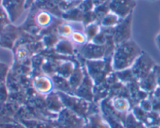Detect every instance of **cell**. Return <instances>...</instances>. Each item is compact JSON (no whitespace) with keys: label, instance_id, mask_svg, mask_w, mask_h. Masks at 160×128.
Wrapping results in <instances>:
<instances>
[{"label":"cell","instance_id":"8fae6325","mask_svg":"<svg viewBox=\"0 0 160 128\" xmlns=\"http://www.w3.org/2000/svg\"><path fill=\"white\" fill-rule=\"evenodd\" d=\"M22 32L23 30L20 27H17L12 23L7 26L2 34H0V46L8 49H13Z\"/></svg>","mask_w":160,"mask_h":128},{"label":"cell","instance_id":"7a4b0ae2","mask_svg":"<svg viewBox=\"0 0 160 128\" xmlns=\"http://www.w3.org/2000/svg\"><path fill=\"white\" fill-rule=\"evenodd\" d=\"M85 68L93 80L95 85H99L106 81V78L112 70V57L101 60L85 61Z\"/></svg>","mask_w":160,"mask_h":128},{"label":"cell","instance_id":"74e56055","mask_svg":"<svg viewBox=\"0 0 160 128\" xmlns=\"http://www.w3.org/2000/svg\"><path fill=\"white\" fill-rule=\"evenodd\" d=\"M151 95H152V96H154L156 99H157L158 100L160 101V88L159 87H157V88H156V89L155 90V91L153 92Z\"/></svg>","mask_w":160,"mask_h":128},{"label":"cell","instance_id":"6da1fadb","mask_svg":"<svg viewBox=\"0 0 160 128\" xmlns=\"http://www.w3.org/2000/svg\"><path fill=\"white\" fill-rule=\"evenodd\" d=\"M143 51L136 42L131 40L120 44L116 45L112 57L113 71L129 69L133 66Z\"/></svg>","mask_w":160,"mask_h":128},{"label":"cell","instance_id":"f1b7e54d","mask_svg":"<svg viewBox=\"0 0 160 128\" xmlns=\"http://www.w3.org/2000/svg\"><path fill=\"white\" fill-rule=\"evenodd\" d=\"M69 40L73 43V45H78L81 47L88 43L87 36L84 34V30H74Z\"/></svg>","mask_w":160,"mask_h":128},{"label":"cell","instance_id":"ffe728a7","mask_svg":"<svg viewBox=\"0 0 160 128\" xmlns=\"http://www.w3.org/2000/svg\"><path fill=\"white\" fill-rule=\"evenodd\" d=\"M74 45L70 40L60 39V40L54 48V51L59 55L71 56L74 54Z\"/></svg>","mask_w":160,"mask_h":128},{"label":"cell","instance_id":"30bf717a","mask_svg":"<svg viewBox=\"0 0 160 128\" xmlns=\"http://www.w3.org/2000/svg\"><path fill=\"white\" fill-rule=\"evenodd\" d=\"M80 55L85 61L101 60L106 57V46L88 42L80 49Z\"/></svg>","mask_w":160,"mask_h":128},{"label":"cell","instance_id":"3957f363","mask_svg":"<svg viewBox=\"0 0 160 128\" xmlns=\"http://www.w3.org/2000/svg\"><path fill=\"white\" fill-rule=\"evenodd\" d=\"M56 92L62 100L65 108L68 109L80 117L85 120L88 117L89 110L92 102H89L74 95L68 94L62 92Z\"/></svg>","mask_w":160,"mask_h":128},{"label":"cell","instance_id":"44dd1931","mask_svg":"<svg viewBox=\"0 0 160 128\" xmlns=\"http://www.w3.org/2000/svg\"><path fill=\"white\" fill-rule=\"evenodd\" d=\"M51 77L52 79L53 83H54V89L56 91L62 92V93L73 95V91L70 87L68 79H65V78L62 77L57 74L53 75Z\"/></svg>","mask_w":160,"mask_h":128},{"label":"cell","instance_id":"f546056e","mask_svg":"<svg viewBox=\"0 0 160 128\" xmlns=\"http://www.w3.org/2000/svg\"><path fill=\"white\" fill-rule=\"evenodd\" d=\"M109 2H107L104 3V4L95 7L94 12H95V16L97 17L98 23H100V21L102 20L103 17L110 12V9H109Z\"/></svg>","mask_w":160,"mask_h":128},{"label":"cell","instance_id":"d6986e66","mask_svg":"<svg viewBox=\"0 0 160 128\" xmlns=\"http://www.w3.org/2000/svg\"><path fill=\"white\" fill-rule=\"evenodd\" d=\"M84 78V66L81 67L78 62H76L75 64V68L73 70V73L70 75V77L69 78L68 81L69 83H70V87L73 89V93H74L75 90L79 87V85H81V82H82L83 79Z\"/></svg>","mask_w":160,"mask_h":128},{"label":"cell","instance_id":"9a60e30c","mask_svg":"<svg viewBox=\"0 0 160 128\" xmlns=\"http://www.w3.org/2000/svg\"><path fill=\"white\" fill-rule=\"evenodd\" d=\"M21 106L6 101L0 103V124L13 122L14 116Z\"/></svg>","mask_w":160,"mask_h":128},{"label":"cell","instance_id":"836d02e7","mask_svg":"<svg viewBox=\"0 0 160 128\" xmlns=\"http://www.w3.org/2000/svg\"><path fill=\"white\" fill-rule=\"evenodd\" d=\"M9 98V90L6 83L0 85V103H5Z\"/></svg>","mask_w":160,"mask_h":128},{"label":"cell","instance_id":"f35d334b","mask_svg":"<svg viewBox=\"0 0 160 128\" xmlns=\"http://www.w3.org/2000/svg\"><path fill=\"white\" fill-rule=\"evenodd\" d=\"M92 1H93V3L94 5H95V6L96 7V6L104 4V3L107 2H109L110 0H92Z\"/></svg>","mask_w":160,"mask_h":128},{"label":"cell","instance_id":"277c9868","mask_svg":"<svg viewBox=\"0 0 160 128\" xmlns=\"http://www.w3.org/2000/svg\"><path fill=\"white\" fill-rule=\"evenodd\" d=\"M56 128H82L86 120L75 114L74 113L64 108L58 114L57 119L52 122Z\"/></svg>","mask_w":160,"mask_h":128},{"label":"cell","instance_id":"484cf974","mask_svg":"<svg viewBox=\"0 0 160 128\" xmlns=\"http://www.w3.org/2000/svg\"><path fill=\"white\" fill-rule=\"evenodd\" d=\"M20 123L24 124L28 128H56L52 122L39 120H27L22 121Z\"/></svg>","mask_w":160,"mask_h":128},{"label":"cell","instance_id":"2e32d148","mask_svg":"<svg viewBox=\"0 0 160 128\" xmlns=\"http://www.w3.org/2000/svg\"><path fill=\"white\" fill-rule=\"evenodd\" d=\"M31 7L47 11L54 15L55 16L60 19H62V13H63L58 4L57 0H34Z\"/></svg>","mask_w":160,"mask_h":128},{"label":"cell","instance_id":"9c48e42d","mask_svg":"<svg viewBox=\"0 0 160 128\" xmlns=\"http://www.w3.org/2000/svg\"><path fill=\"white\" fill-rule=\"evenodd\" d=\"M100 110L103 118L109 124L110 128H125L123 123L119 118L118 115L116 113L112 107L109 103V99H103L99 103Z\"/></svg>","mask_w":160,"mask_h":128},{"label":"cell","instance_id":"8992f818","mask_svg":"<svg viewBox=\"0 0 160 128\" xmlns=\"http://www.w3.org/2000/svg\"><path fill=\"white\" fill-rule=\"evenodd\" d=\"M133 13L121 20L117 26L114 27L113 40L116 45L120 44L131 40L132 34Z\"/></svg>","mask_w":160,"mask_h":128},{"label":"cell","instance_id":"d6a6232c","mask_svg":"<svg viewBox=\"0 0 160 128\" xmlns=\"http://www.w3.org/2000/svg\"><path fill=\"white\" fill-rule=\"evenodd\" d=\"M9 71L10 70L8 65L0 62V85L6 83Z\"/></svg>","mask_w":160,"mask_h":128},{"label":"cell","instance_id":"7c38bea8","mask_svg":"<svg viewBox=\"0 0 160 128\" xmlns=\"http://www.w3.org/2000/svg\"><path fill=\"white\" fill-rule=\"evenodd\" d=\"M27 0H2V6L9 15L12 23H15L26 9Z\"/></svg>","mask_w":160,"mask_h":128},{"label":"cell","instance_id":"5bb4252c","mask_svg":"<svg viewBox=\"0 0 160 128\" xmlns=\"http://www.w3.org/2000/svg\"><path fill=\"white\" fill-rule=\"evenodd\" d=\"M109 99L111 107L123 122L127 115L131 111L133 108L131 100L123 96H113Z\"/></svg>","mask_w":160,"mask_h":128},{"label":"cell","instance_id":"83f0119b","mask_svg":"<svg viewBox=\"0 0 160 128\" xmlns=\"http://www.w3.org/2000/svg\"><path fill=\"white\" fill-rule=\"evenodd\" d=\"M101 25L99 23H92V24L88 25L87 26L84 27V34L87 36L88 41L92 42L93 40V39L96 37L98 34V33L101 30Z\"/></svg>","mask_w":160,"mask_h":128},{"label":"cell","instance_id":"e0dca14e","mask_svg":"<svg viewBox=\"0 0 160 128\" xmlns=\"http://www.w3.org/2000/svg\"><path fill=\"white\" fill-rule=\"evenodd\" d=\"M45 106L50 113L59 114L65 107L56 91H53L45 97Z\"/></svg>","mask_w":160,"mask_h":128},{"label":"cell","instance_id":"8d00e7d4","mask_svg":"<svg viewBox=\"0 0 160 128\" xmlns=\"http://www.w3.org/2000/svg\"><path fill=\"white\" fill-rule=\"evenodd\" d=\"M154 71L155 75H156V82H157V85L158 87L160 88V65H156L153 69Z\"/></svg>","mask_w":160,"mask_h":128},{"label":"cell","instance_id":"52a82bcc","mask_svg":"<svg viewBox=\"0 0 160 128\" xmlns=\"http://www.w3.org/2000/svg\"><path fill=\"white\" fill-rule=\"evenodd\" d=\"M31 86L37 94L42 96H46L54 90V83L51 76L39 73L34 77L31 81Z\"/></svg>","mask_w":160,"mask_h":128},{"label":"cell","instance_id":"4316f807","mask_svg":"<svg viewBox=\"0 0 160 128\" xmlns=\"http://www.w3.org/2000/svg\"><path fill=\"white\" fill-rule=\"evenodd\" d=\"M123 123L125 128H148L134 116L131 111L127 115Z\"/></svg>","mask_w":160,"mask_h":128},{"label":"cell","instance_id":"ba28073f","mask_svg":"<svg viewBox=\"0 0 160 128\" xmlns=\"http://www.w3.org/2000/svg\"><path fill=\"white\" fill-rule=\"evenodd\" d=\"M137 6L136 0H110L109 9L112 13L123 20L133 13Z\"/></svg>","mask_w":160,"mask_h":128},{"label":"cell","instance_id":"4dcf8cb0","mask_svg":"<svg viewBox=\"0 0 160 128\" xmlns=\"http://www.w3.org/2000/svg\"><path fill=\"white\" fill-rule=\"evenodd\" d=\"M10 24H12V22L9 19V15L4 8L1 6H0V34H2L6 26Z\"/></svg>","mask_w":160,"mask_h":128},{"label":"cell","instance_id":"1f68e13d","mask_svg":"<svg viewBox=\"0 0 160 128\" xmlns=\"http://www.w3.org/2000/svg\"><path fill=\"white\" fill-rule=\"evenodd\" d=\"M84 13H87L88 12H92L95 9V5H94L92 0H82L79 6H78Z\"/></svg>","mask_w":160,"mask_h":128},{"label":"cell","instance_id":"5b68a950","mask_svg":"<svg viewBox=\"0 0 160 128\" xmlns=\"http://www.w3.org/2000/svg\"><path fill=\"white\" fill-rule=\"evenodd\" d=\"M156 65L154 60L147 53L143 51L131 67V70L136 80L139 81L152 71Z\"/></svg>","mask_w":160,"mask_h":128},{"label":"cell","instance_id":"603a6c76","mask_svg":"<svg viewBox=\"0 0 160 128\" xmlns=\"http://www.w3.org/2000/svg\"><path fill=\"white\" fill-rule=\"evenodd\" d=\"M84 13L77 6L71 9L63 12L62 16V20L67 22L73 23H82Z\"/></svg>","mask_w":160,"mask_h":128},{"label":"cell","instance_id":"cb8c5ba5","mask_svg":"<svg viewBox=\"0 0 160 128\" xmlns=\"http://www.w3.org/2000/svg\"><path fill=\"white\" fill-rule=\"evenodd\" d=\"M74 68L75 64L73 62H70V61H62V62L60 64L59 68H58L56 74L65 78V79H69V78L70 77L73 70H74Z\"/></svg>","mask_w":160,"mask_h":128},{"label":"cell","instance_id":"d4e9b609","mask_svg":"<svg viewBox=\"0 0 160 128\" xmlns=\"http://www.w3.org/2000/svg\"><path fill=\"white\" fill-rule=\"evenodd\" d=\"M121 20L122 19H120L118 16L109 12L107 15L103 17L102 20L100 21L99 23L102 27L114 28L121 22Z\"/></svg>","mask_w":160,"mask_h":128},{"label":"cell","instance_id":"4fadbf2b","mask_svg":"<svg viewBox=\"0 0 160 128\" xmlns=\"http://www.w3.org/2000/svg\"><path fill=\"white\" fill-rule=\"evenodd\" d=\"M84 78L81 85H79V87L74 91L73 95L80 98H82L85 100L89 101V102H93L95 83H94L92 79L88 75V73L85 66H84Z\"/></svg>","mask_w":160,"mask_h":128},{"label":"cell","instance_id":"ac0fdd59","mask_svg":"<svg viewBox=\"0 0 160 128\" xmlns=\"http://www.w3.org/2000/svg\"><path fill=\"white\" fill-rule=\"evenodd\" d=\"M138 82L141 89L146 92L149 95L152 94L158 87L154 71H151L149 74H148L146 76L142 78V79H140Z\"/></svg>","mask_w":160,"mask_h":128},{"label":"cell","instance_id":"60d3db41","mask_svg":"<svg viewBox=\"0 0 160 128\" xmlns=\"http://www.w3.org/2000/svg\"><path fill=\"white\" fill-rule=\"evenodd\" d=\"M159 127H160V124H159Z\"/></svg>","mask_w":160,"mask_h":128},{"label":"cell","instance_id":"e575fe53","mask_svg":"<svg viewBox=\"0 0 160 128\" xmlns=\"http://www.w3.org/2000/svg\"><path fill=\"white\" fill-rule=\"evenodd\" d=\"M139 107L142 109L143 110L146 112H151L152 111V104L151 100H150L149 97L147 99H144L142 102L139 103Z\"/></svg>","mask_w":160,"mask_h":128},{"label":"cell","instance_id":"d590c367","mask_svg":"<svg viewBox=\"0 0 160 128\" xmlns=\"http://www.w3.org/2000/svg\"><path fill=\"white\" fill-rule=\"evenodd\" d=\"M0 128H28L23 124L17 121L8 123V124H0Z\"/></svg>","mask_w":160,"mask_h":128},{"label":"cell","instance_id":"7402d4cb","mask_svg":"<svg viewBox=\"0 0 160 128\" xmlns=\"http://www.w3.org/2000/svg\"><path fill=\"white\" fill-rule=\"evenodd\" d=\"M82 128H110L101 113L92 115L86 119V123Z\"/></svg>","mask_w":160,"mask_h":128},{"label":"cell","instance_id":"ab89813d","mask_svg":"<svg viewBox=\"0 0 160 128\" xmlns=\"http://www.w3.org/2000/svg\"><path fill=\"white\" fill-rule=\"evenodd\" d=\"M2 0H0V6H2Z\"/></svg>","mask_w":160,"mask_h":128}]
</instances>
